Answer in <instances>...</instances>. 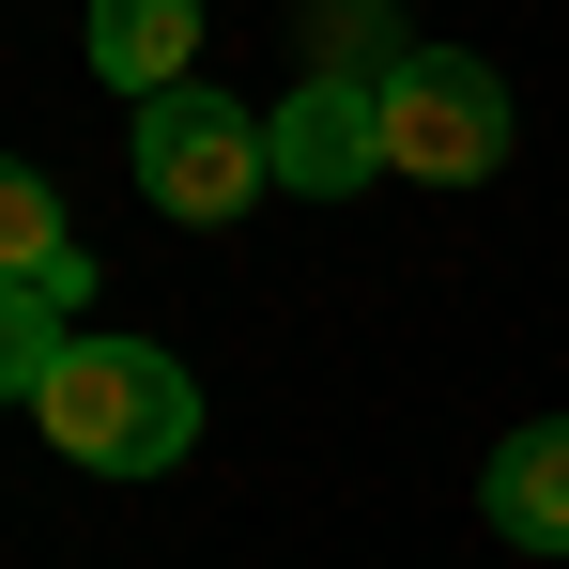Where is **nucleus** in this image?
<instances>
[{
  "label": "nucleus",
  "mask_w": 569,
  "mask_h": 569,
  "mask_svg": "<svg viewBox=\"0 0 569 569\" xmlns=\"http://www.w3.org/2000/svg\"><path fill=\"white\" fill-rule=\"evenodd\" d=\"M31 416H47V447L78 477H170L200 447V385L154 339H62V370L31 385Z\"/></svg>",
  "instance_id": "f257e3e1"
},
{
  "label": "nucleus",
  "mask_w": 569,
  "mask_h": 569,
  "mask_svg": "<svg viewBox=\"0 0 569 569\" xmlns=\"http://www.w3.org/2000/svg\"><path fill=\"white\" fill-rule=\"evenodd\" d=\"M123 154H139V200H154V216H186V231H216V216H247V200L278 186V139H262L231 93H200V78L139 93Z\"/></svg>",
  "instance_id": "f03ea898"
},
{
  "label": "nucleus",
  "mask_w": 569,
  "mask_h": 569,
  "mask_svg": "<svg viewBox=\"0 0 569 569\" xmlns=\"http://www.w3.org/2000/svg\"><path fill=\"white\" fill-rule=\"evenodd\" d=\"M492 154H508V78L477 47H416L385 78V170L400 186H477Z\"/></svg>",
  "instance_id": "7ed1b4c3"
},
{
  "label": "nucleus",
  "mask_w": 569,
  "mask_h": 569,
  "mask_svg": "<svg viewBox=\"0 0 569 569\" xmlns=\"http://www.w3.org/2000/svg\"><path fill=\"white\" fill-rule=\"evenodd\" d=\"M262 139H278V186L355 200L385 170V78H292V108L262 123Z\"/></svg>",
  "instance_id": "20e7f679"
},
{
  "label": "nucleus",
  "mask_w": 569,
  "mask_h": 569,
  "mask_svg": "<svg viewBox=\"0 0 569 569\" xmlns=\"http://www.w3.org/2000/svg\"><path fill=\"white\" fill-rule=\"evenodd\" d=\"M477 508H492V539H508V555H569V416L508 431L492 477H477Z\"/></svg>",
  "instance_id": "39448f33"
},
{
  "label": "nucleus",
  "mask_w": 569,
  "mask_h": 569,
  "mask_svg": "<svg viewBox=\"0 0 569 569\" xmlns=\"http://www.w3.org/2000/svg\"><path fill=\"white\" fill-rule=\"evenodd\" d=\"M93 78L123 108L170 93V78H200V0H93Z\"/></svg>",
  "instance_id": "423d86ee"
},
{
  "label": "nucleus",
  "mask_w": 569,
  "mask_h": 569,
  "mask_svg": "<svg viewBox=\"0 0 569 569\" xmlns=\"http://www.w3.org/2000/svg\"><path fill=\"white\" fill-rule=\"evenodd\" d=\"M0 278H16V292H62V308H78V292H93V247H78V231H62V200L31 186V170H16V154H0Z\"/></svg>",
  "instance_id": "0eeeda50"
},
{
  "label": "nucleus",
  "mask_w": 569,
  "mask_h": 569,
  "mask_svg": "<svg viewBox=\"0 0 569 569\" xmlns=\"http://www.w3.org/2000/svg\"><path fill=\"white\" fill-rule=\"evenodd\" d=\"M400 62H416L400 0H308V78H400Z\"/></svg>",
  "instance_id": "6e6552de"
},
{
  "label": "nucleus",
  "mask_w": 569,
  "mask_h": 569,
  "mask_svg": "<svg viewBox=\"0 0 569 569\" xmlns=\"http://www.w3.org/2000/svg\"><path fill=\"white\" fill-rule=\"evenodd\" d=\"M47 370H62V292H16V278H0V400H31Z\"/></svg>",
  "instance_id": "1a4fd4ad"
}]
</instances>
